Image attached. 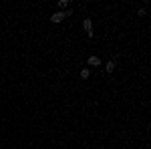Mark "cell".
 <instances>
[{
  "instance_id": "6da1fadb",
  "label": "cell",
  "mask_w": 151,
  "mask_h": 149,
  "mask_svg": "<svg viewBox=\"0 0 151 149\" xmlns=\"http://www.w3.org/2000/svg\"><path fill=\"white\" fill-rule=\"evenodd\" d=\"M83 26H85V30H87V36L93 38V20H91V18H85V20H83Z\"/></svg>"
},
{
  "instance_id": "7a4b0ae2",
  "label": "cell",
  "mask_w": 151,
  "mask_h": 149,
  "mask_svg": "<svg viewBox=\"0 0 151 149\" xmlns=\"http://www.w3.org/2000/svg\"><path fill=\"white\" fill-rule=\"evenodd\" d=\"M50 20H52V22H63V20H65V12L57 10L55 14H52V16H50Z\"/></svg>"
},
{
  "instance_id": "3957f363",
  "label": "cell",
  "mask_w": 151,
  "mask_h": 149,
  "mask_svg": "<svg viewBox=\"0 0 151 149\" xmlns=\"http://www.w3.org/2000/svg\"><path fill=\"white\" fill-rule=\"evenodd\" d=\"M87 63H89L91 67H99V65H101V58L97 57V55H91V57L87 58Z\"/></svg>"
},
{
  "instance_id": "277c9868",
  "label": "cell",
  "mask_w": 151,
  "mask_h": 149,
  "mask_svg": "<svg viewBox=\"0 0 151 149\" xmlns=\"http://www.w3.org/2000/svg\"><path fill=\"white\" fill-rule=\"evenodd\" d=\"M115 60H109V63H107V65H105V69H107V73H113V71H115Z\"/></svg>"
},
{
  "instance_id": "5b68a950",
  "label": "cell",
  "mask_w": 151,
  "mask_h": 149,
  "mask_svg": "<svg viewBox=\"0 0 151 149\" xmlns=\"http://www.w3.org/2000/svg\"><path fill=\"white\" fill-rule=\"evenodd\" d=\"M57 6H58V10L63 12V10H65V8H67V6H69V0H60V2H58Z\"/></svg>"
},
{
  "instance_id": "8992f818",
  "label": "cell",
  "mask_w": 151,
  "mask_h": 149,
  "mask_svg": "<svg viewBox=\"0 0 151 149\" xmlns=\"http://www.w3.org/2000/svg\"><path fill=\"white\" fill-rule=\"evenodd\" d=\"M89 77H91V71H89V69H83V71H81V79L87 81Z\"/></svg>"
}]
</instances>
